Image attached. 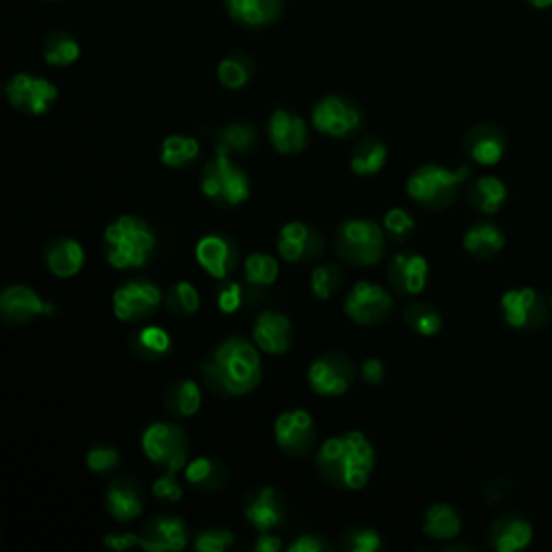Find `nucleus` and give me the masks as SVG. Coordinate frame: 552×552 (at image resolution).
<instances>
[{
  "instance_id": "20",
  "label": "nucleus",
  "mask_w": 552,
  "mask_h": 552,
  "mask_svg": "<svg viewBox=\"0 0 552 552\" xmlns=\"http://www.w3.org/2000/svg\"><path fill=\"white\" fill-rule=\"evenodd\" d=\"M464 149L481 167H494L505 156L507 138L505 132L494 123H479L464 138Z\"/></svg>"
},
{
  "instance_id": "21",
  "label": "nucleus",
  "mask_w": 552,
  "mask_h": 552,
  "mask_svg": "<svg viewBox=\"0 0 552 552\" xmlns=\"http://www.w3.org/2000/svg\"><path fill=\"white\" fill-rule=\"evenodd\" d=\"M188 546V527L179 516H158L141 533V548L147 552H171Z\"/></svg>"
},
{
  "instance_id": "2",
  "label": "nucleus",
  "mask_w": 552,
  "mask_h": 552,
  "mask_svg": "<svg viewBox=\"0 0 552 552\" xmlns=\"http://www.w3.org/2000/svg\"><path fill=\"white\" fill-rule=\"evenodd\" d=\"M317 471L330 483L343 490H363L374 473L376 451L363 432H343L328 438L317 451Z\"/></svg>"
},
{
  "instance_id": "47",
  "label": "nucleus",
  "mask_w": 552,
  "mask_h": 552,
  "mask_svg": "<svg viewBox=\"0 0 552 552\" xmlns=\"http://www.w3.org/2000/svg\"><path fill=\"white\" fill-rule=\"evenodd\" d=\"M175 475L177 473H173V471H164V475L158 477L154 481V486H151V492H154L156 499H160L162 503H179V501H182L184 490L177 483Z\"/></svg>"
},
{
  "instance_id": "44",
  "label": "nucleus",
  "mask_w": 552,
  "mask_h": 552,
  "mask_svg": "<svg viewBox=\"0 0 552 552\" xmlns=\"http://www.w3.org/2000/svg\"><path fill=\"white\" fill-rule=\"evenodd\" d=\"M382 227L386 231V236L393 238L395 242H406L414 231V218L404 210V207H393V210L384 214Z\"/></svg>"
},
{
  "instance_id": "46",
  "label": "nucleus",
  "mask_w": 552,
  "mask_h": 552,
  "mask_svg": "<svg viewBox=\"0 0 552 552\" xmlns=\"http://www.w3.org/2000/svg\"><path fill=\"white\" fill-rule=\"evenodd\" d=\"M233 540H236V535L229 529H207L195 537V548L199 552H223L233 544Z\"/></svg>"
},
{
  "instance_id": "31",
  "label": "nucleus",
  "mask_w": 552,
  "mask_h": 552,
  "mask_svg": "<svg viewBox=\"0 0 552 552\" xmlns=\"http://www.w3.org/2000/svg\"><path fill=\"white\" fill-rule=\"evenodd\" d=\"M466 199L471 203V207H475V210L483 214H496L507 199V188L499 177L486 175V177H479L471 186Z\"/></svg>"
},
{
  "instance_id": "27",
  "label": "nucleus",
  "mask_w": 552,
  "mask_h": 552,
  "mask_svg": "<svg viewBox=\"0 0 552 552\" xmlns=\"http://www.w3.org/2000/svg\"><path fill=\"white\" fill-rule=\"evenodd\" d=\"M216 171L220 177V186H223V199L225 205L233 207L240 205L251 195V182H248L246 173L238 167L236 162L231 160V154L227 149L216 145V156H214Z\"/></svg>"
},
{
  "instance_id": "1",
  "label": "nucleus",
  "mask_w": 552,
  "mask_h": 552,
  "mask_svg": "<svg viewBox=\"0 0 552 552\" xmlns=\"http://www.w3.org/2000/svg\"><path fill=\"white\" fill-rule=\"evenodd\" d=\"M199 369L216 393L231 397L255 391L264 374L259 348L244 337L220 341Z\"/></svg>"
},
{
  "instance_id": "18",
  "label": "nucleus",
  "mask_w": 552,
  "mask_h": 552,
  "mask_svg": "<svg viewBox=\"0 0 552 552\" xmlns=\"http://www.w3.org/2000/svg\"><path fill=\"white\" fill-rule=\"evenodd\" d=\"M430 266L419 253H397L389 264V281L397 294L417 296L427 287Z\"/></svg>"
},
{
  "instance_id": "50",
  "label": "nucleus",
  "mask_w": 552,
  "mask_h": 552,
  "mask_svg": "<svg viewBox=\"0 0 552 552\" xmlns=\"http://www.w3.org/2000/svg\"><path fill=\"white\" fill-rule=\"evenodd\" d=\"M326 550H330V544L322 535H315V533L300 535L298 540L289 546V552H326Z\"/></svg>"
},
{
  "instance_id": "9",
  "label": "nucleus",
  "mask_w": 552,
  "mask_h": 552,
  "mask_svg": "<svg viewBox=\"0 0 552 552\" xmlns=\"http://www.w3.org/2000/svg\"><path fill=\"white\" fill-rule=\"evenodd\" d=\"M11 106L24 115H44L57 102L59 91L44 76L16 74L5 87Z\"/></svg>"
},
{
  "instance_id": "51",
  "label": "nucleus",
  "mask_w": 552,
  "mask_h": 552,
  "mask_svg": "<svg viewBox=\"0 0 552 552\" xmlns=\"http://www.w3.org/2000/svg\"><path fill=\"white\" fill-rule=\"evenodd\" d=\"M104 546L113 550H130L134 546H141V535L136 533H108L104 537Z\"/></svg>"
},
{
  "instance_id": "22",
  "label": "nucleus",
  "mask_w": 552,
  "mask_h": 552,
  "mask_svg": "<svg viewBox=\"0 0 552 552\" xmlns=\"http://www.w3.org/2000/svg\"><path fill=\"white\" fill-rule=\"evenodd\" d=\"M244 518L259 533L272 531L285 520V503L281 501V496L276 494L274 488L264 486L255 490L251 499L246 501Z\"/></svg>"
},
{
  "instance_id": "56",
  "label": "nucleus",
  "mask_w": 552,
  "mask_h": 552,
  "mask_svg": "<svg viewBox=\"0 0 552 552\" xmlns=\"http://www.w3.org/2000/svg\"><path fill=\"white\" fill-rule=\"evenodd\" d=\"M550 311H552V296H550Z\"/></svg>"
},
{
  "instance_id": "15",
  "label": "nucleus",
  "mask_w": 552,
  "mask_h": 552,
  "mask_svg": "<svg viewBox=\"0 0 552 552\" xmlns=\"http://www.w3.org/2000/svg\"><path fill=\"white\" fill-rule=\"evenodd\" d=\"M322 236L313 227L294 220L281 227L276 236V251L279 257L289 261V264H302V261H313L322 255Z\"/></svg>"
},
{
  "instance_id": "37",
  "label": "nucleus",
  "mask_w": 552,
  "mask_h": 552,
  "mask_svg": "<svg viewBox=\"0 0 552 552\" xmlns=\"http://www.w3.org/2000/svg\"><path fill=\"white\" fill-rule=\"evenodd\" d=\"M80 57V46L78 41L65 33V31H54L46 37L44 44V59L52 67H67L76 63Z\"/></svg>"
},
{
  "instance_id": "17",
  "label": "nucleus",
  "mask_w": 552,
  "mask_h": 552,
  "mask_svg": "<svg viewBox=\"0 0 552 552\" xmlns=\"http://www.w3.org/2000/svg\"><path fill=\"white\" fill-rule=\"evenodd\" d=\"M268 138L272 147L283 156L300 154L307 147V123L298 113L279 108L268 123Z\"/></svg>"
},
{
  "instance_id": "23",
  "label": "nucleus",
  "mask_w": 552,
  "mask_h": 552,
  "mask_svg": "<svg viewBox=\"0 0 552 552\" xmlns=\"http://www.w3.org/2000/svg\"><path fill=\"white\" fill-rule=\"evenodd\" d=\"M106 509L117 522H134L143 514L141 486L134 479H117L106 490Z\"/></svg>"
},
{
  "instance_id": "26",
  "label": "nucleus",
  "mask_w": 552,
  "mask_h": 552,
  "mask_svg": "<svg viewBox=\"0 0 552 552\" xmlns=\"http://www.w3.org/2000/svg\"><path fill=\"white\" fill-rule=\"evenodd\" d=\"M44 259L57 279H72L85 266V248L74 238H59L46 246Z\"/></svg>"
},
{
  "instance_id": "34",
  "label": "nucleus",
  "mask_w": 552,
  "mask_h": 552,
  "mask_svg": "<svg viewBox=\"0 0 552 552\" xmlns=\"http://www.w3.org/2000/svg\"><path fill=\"white\" fill-rule=\"evenodd\" d=\"M201 154V145L197 138L184 136V134H173L162 141L160 147V160L164 167L169 169H182L186 164H192Z\"/></svg>"
},
{
  "instance_id": "49",
  "label": "nucleus",
  "mask_w": 552,
  "mask_h": 552,
  "mask_svg": "<svg viewBox=\"0 0 552 552\" xmlns=\"http://www.w3.org/2000/svg\"><path fill=\"white\" fill-rule=\"evenodd\" d=\"M242 307V287L238 283H229L218 292V309L231 315Z\"/></svg>"
},
{
  "instance_id": "8",
  "label": "nucleus",
  "mask_w": 552,
  "mask_h": 552,
  "mask_svg": "<svg viewBox=\"0 0 552 552\" xmlns=\"http://www.w3.org/2000/svg\"><path fill=\"white\" fill-rule=\"evenodd\" d=\"M343 311L358 326H374L391 315L393 296L376 283L358 281L345 296Z\"/></svg>"
},
{
  "instance_id": "13",
  "label": "nucleus",
  "mask_w": 552,
  "mask_h": 552,
  "mask_svg": "<svg viewBox=\"0 0 552 552\" xmlns=\"http://www.w3.org/2000/svg\"><path fill=\"white\" fill-rule=\"evenodd\" d=\"M354 382V365L341 352H328L309 367V386L322 397H339Z\"/></svg>"
},
{
  "instance_id": "54",
  "label": "nucleus",
  "mask_w": 552,
  "mask_h": 552,
  "mask_svg": "<svg viewBox=\"0 0 552 552\" xmlns=\"http://www.w3.org/2000/svg\"><path fill=\"white\" fill-rule=\"evenodd\" d=\"M255 550L257 552H279L281 550V537L272 535L270 531H264L261 535H257Z\"/></svg>"
},
{
  "instance_id": "30",
  "label": "nucleus",
  "mask_w": 552,
  "mask_h": 552,
  "mask_svg": "<svg viewBox=\"0 0 552 552\" xmlns=\"http://www.w3.org/2000/svg\"><path fill=\"white\" fill-rule=\"evenodd\" d=\"M186 481L199 492H216L227 483V466L214 458H195L186 464Z\"/></svg>"
},
{
  "instance_id": "55",
  "label": "nucleus",
  "mask_w": 552,
  "mask_h": 552,
  "mask_svg": "<svg viewBox=\"0 0 552 552\" xmlns=\"http://www.w3.org/2000/svg\"><path fill=\"white\" fill-rule=\"evenodd\" d=\"M527 3L531 5V7H535V9H550L552 7V0H527Z\"/></svg>"
},
{
  "instance_id": "36",
  "label": "nucleus",
  "mask_w": 552,
  "mask_h": 552,
  "mask_svg": "<svg viewBox=\"0 0 552 552\" xmlns=\"http://www.w3.org/2000/svg\"><path fill=\"white\" fill-rule=\"evenodd\" d=\"M253 59L246 52H233L229 57L218 63V80L220 85L231 91H238L248 85V80L253 78Z\"/></svg>"
},
{
  "instance_id": "35",
  "label": "nucleus",
  "mask_w": 552,
  "mask_h": 552,
  "mask_svg": "<svg viewBox=\"0 0 552 552\" xmlns=\"http://www.w3.org/2000/svg\"><path fill=\"white\" fill-rule=\"evenodd\" d=\"M171 345V335L160 326H145L141 330H136L130 339L132 352L145 358V361H156V358L169 354Z\"/></svg>"
},
{
  "instance_id": "6",
  "label": "nucleus",
  "mask_w": 552,
  "mask_h": 552,
  "mask_svg": "<svg viewBox=\"0 0 552 552\" xmlns=\"http://www.w3.org/2000/svg\"><path fill=\"white\" fill-rule=\"evenodd\" d=\"M149 462L164 466V471L179 473L188 464L190 440L182 427L175 423H151L141 438Z\"/></svg>"
},
{
  "instance_id": "45",
  "label": "nucleus",
  "mask_w": 552,
  "mask_h": 552,
  "mask_svg": "<svg viewBox=\"0 0 552 552\" xmlns=\"http://www.w3.org/2000/svg\"><path fill=\"white\" fill-rule=\"evenodd\" d=\"M119 464H121V455L115 447L95 445L87 451V466H89V471H93V473L106 475L110 471H115Z\"/></svg>"
},
{
  "instance_id": "19",
  "label": "nucleus",
  "mask_w": 552,
  "mask_h": 552,
  "mask_svg": "<svg viewBox=\"0 0 552 552\" xmlns=\"http://www.w3.org/2000/svg\"><path fill=\"white\" fill-rule=\"evenodd\" d=\"M253 341L261 352L285 354L292 348L294 326L287 315L279 311H264L255 320Z\"/></svg>"
},
{
  "instance_id": "14",
  "label": "nucleus",
  "mask_w": 552,
  "mask_h": 552,
  "mask_svg": "<svg viewBox=\"0 0 552 552\" xmlns=\"http://www.w3.org/2000/svg\"><path fill=\"white\" fill-rule=\"evenodd\" d=\"M41 315L52 317L54 305L41 300L35 289L26 285H9L0 294V317H3L5 324L22 326Z\"/></svg>"
},
{
  "instance_id": "48",
  "label": "nucleus",
  "mask_w": 552,
  "mask_h": 552,
  "mask_svg": "<svg viewBox=\"0 0 552 552\" xmlns=\"http://www.w3.org/2000/svg\"><path fill=\"white\" fill-rule=\"evenodd\" d=\"M201 192H203V197L210 199L212 203L225 205L223 186H220V177H218V171H216L214 158L203 167V173H201Z\"/></svg>"
},
{
  "instance_id": "7",
  "label": "nucleus",
  "mask_w": 552,
  "mask_h": 552,
  "mask_svg": "<svg viewBox=\"0 0 552 552\" xmlns=\"http://www.w3.org/2000/svg\"><path fill=\"white\" fill-rule=\"evenodd\" d=\"M501 311L507 326L516 330H542L550 322V307L533 287L507 289L501 298Z\"/></svg>"
},
{
  "instance_id": "3",
  "label": "nucleus",
  "mask_w": 552,
  "mask_h": 552,
  "mask_svg": "<svg viewBox=\"0 0 552 552\" xmlns=\"http://www.w3.org/2000/svg\"><path fill=\"white\" fill-rule=\"evenodd\" d=\"M156 246V231L143 218L119 216L104 231L106 259L115 270L145 268L154 257Z\"/></svg>"
},
{
  "instance_id": "40",
  "label": "nucleus",
  "mask_w": 552,
  "mask_h": 552,
  "mask_svg": "<svg viewBox=\"0 0 552 552\" xmlns=\"http://www.w3.org/2000/svg\"><path fill=\"white\" fill-rule=\"evenodd\" d=\"M164 302H167V309L173 315H179V317L195 315L201 307V298H199L197 287L192 283H188V281L175 283L167 292V298H164Z\"/></svg>"
},
{
  "instance_id": "38",
  "label": "nucleus",
  "mask_w": 552,
  "mask_h": 552,
  "mask_svg": "<svg viewBox=\"0 0 552 552\" xmlns=\"http://www.w3.org/2000/svg\"><path fill=\"white\" fill-rule=\"evenodd\" d=\"M218 147L227 149L229 154H248L257 145V130L246 121H233L218 134Z\"/></svg>"
},
{
  "instance_id": "28",
  "label": "nucleus",
  "mask_w": 552,
  "mask_h": 552,
  "mask_svg": "<svg viewBox=\"0 0 552 552\" xmlns=\"http://www.w3.org/2000/svg\"><path fill=\"white\" fill-rule=\"evenodd\" d=\"M505 233L492 223H477L464 233V248L477 259H492L503 251Z\"/></svg>"
},
{
  "instance_id": "43",
  "label": "nucleus",
  "mask_w": 552,
  "mask_h": 552,
  "mask_svg": "<svg viewBox=\"0 0 552 552\" xmlns=\"http://www.w3.org/2000/svg\"><path fill=\"white\" fill-rule=\"evenodd\" d=\"M341 546L343 550H350V552H376L382 548V537L376 529L356 527L343 533Z\"/></svg>"
},
{
  "instance_id": "11",
  "label": "nucleus",
  "mask_w": 552,
  "mask_h": 552,
  "mask_svg": "<svg viewBox=\"0 0 552 552\" xmlns=\"http://www.w3.org/2000/svg\"><path fill=\"white\" fill-rule=\"evenodd\" d=\"M162 302V292L156 283L136 279L123 283L113 294V311L121 322H141L156 313Z\"/></svg>"
},
{
  "instance_id": "29",
  "label": "nucleus",
  "mask_w": 552,
  "mask_h": 552,
  "mask_svg": "<svg viewBox=\"0 0 552 552\" xmlns=\"http://www.w3.org/2000/svg\"><path fill=\"white\" fill-rule=\"evenodd\" d=\"M462 531V518L455 509L447 503H436L425 512L423 520V533L430 537V540H453Z\"/></svg>"
},
{
  "instance_id": "5",
  "label": "nucleus",
  "mask_w": 552,
  "mask_h": 552,
  "mask_svg": "<svg viewBox=\"0 0 552 552\" xmlns=\"http://www.w3.org/2000/svg\"><path fill=\"white\" fill-rule=\"evenodd\" d=\"M384 233V227H380L376 220H345L337 229L335 248L339 257L348 261V264L371 268L380 264L384 255Z\"/></svg>"
},
{
  "instance_id": "24",
  "label": "nucleus",
  "mask_w": 552,
  "mask_h": 552,
  "mask_svg": "<svg viewBox=\"0 0 552 552\" xmlns=\"http://www.w3.org/2000/svg\"><path fill=\"white\" fill-rule=\"evenodd\" d=\"M533 540L531 522L520 514H505L490 527V546L499 552H516L527 548Z\"/></svg>"
},
{
  "instance_id": "12",
  "label": "nucleus",
  "mask_w": 552,
  "mask_h": 552,
  "mask_svg": "<svg viewBox=\"0 0 552 552\" xmlns=\"http://www.w3.org/2000/svg\"><path fill=\"white\" fill-rule=\"evenodd\" d=\"M315 421L307 410L294 408L279 414L274 421V440L279 449L292 458H305L315 445Z\"/></svg>"
},
{
  "instance_id": "52",
  "label": "nucleus",
  "mask_w": 552,
  "mask_h": 552,
  "mask_svg": "<svg viewBox=\"0 0 552 552\" xmlns=\"http://www.w3.org/2000/svg\"><path fill=\"white\" fill-rule=\"evenodd\" d=\"M361 376L371 386L382 384V380H384V363L380 361V358H367V361L361 367Z\"/></svg>"
},
{
  "instance_id": "16",
  "label": "nucleus",
  "mask_w": 552,
  "mask_h": 552,
  "mask_svg": "<svg viewBox=\"0 0 552 552\" xmlns=\"http://www.w3.org/2000/svg\"><path fill=\"white\" fill-rule=\"evenodd\" d=\"M195 257L199 266L214 276L216 281H225L238 266V248L225 233H210L197 242Z\"/></svg>"
},
{
  "instance_id": "42",
  "label": "nucleus",
  "mask_w": 552,
  "mask_h": 552,
  "mask_svg": "<svg viewBox=\"0 0 552 552\" xmlns=\"http://www.w3.org/2000/svg\"><path fill=\"white\" fill-rule=\"evenodd\" d=\"M343 285V272L335 264H322L311 272V292L317 300L333 298Z\"/></svg>"
},
{
  "instance_id": "10",
  "label": "nucleus",
  "mask_w": 552,
  "mask_h": 552,
  "mask_svg": "<svg viewBox=\"0 0 552 552\" xmlns=\"http://www.w3.org/2000/svg\"><path fill=\"white\" fill-rule=\"evenodd\" d=\"M313 128L330 138H345L361 128V108L341 95H328L313 108Z\"/></svg>"
},
{
  "instance_id": "4",
  "label": "nucleus",
  "mask_w": 552,
  "mask_h": 552,
  "mask_svg": "<svg viewBox=\"0 0 552 552\" xmlns=\"http://www.w3.org/2000/svg\"><path fill=\"white\" fill-rule=\"evenodd\" d=\"M468 177H471V167L449 171L438 164H423L408 177L406 190L412 201L427 210H445L458 197V190Z\"/></svg>"
},
{
  "instance_id": "25",
  "label": "nucleus",
  "mask_w": 552,
  "mask_h": 552,
  "mask_svg": "<svg viewBox=\"0 0 552 552\" xmlns=\"http://www.w3.org/2000/svg\"><path fill=\"white\" fill-rule=\"evenodd\" d=\"M283 0H225V9L231 16L248 29H261L270 26L281 18Z\"/></svg>"
},
{
  "instance_id": "41",
  "label": "nucleus",
  "mask_w": 552,
  "mask_h": 552,
  "mask_svg": "<svg viewBox=\"0 0 552 552\" xmlns=\"http://www.w3.org/2000/svg\"><path fill=\"white\" fill-rule=\"evenodd\" d=\"M406 324L421 337H434L443 328V315L430 305H410L404 311Z\"/></svg>"
},
{
  "instance_id": "39",
  "label": "nucleus",
  "mask_w": 552,
  "mask_h": 552,
  "mask_svg": "<svg viewBox=\"0 0 552 552\" xmlns=\"http://www.w3.org/2000/svg\"><path fill=\"white\" fill-rule=\"evenodd\" d=\"M246 281L255 287H268L279 279V261L268 253H253L244 261Z\"/></svg>"
},
{
  "instance_id": "53",
  "label": "nucleus",
  "mask_w": 552,
  "mask_h": 552,
  "mask_svg": "<svg viewBox=\"0 0 552 552\" xmlns=\"http://www.w3.org/2000/svg\"><path fill=\"white\" fill-rule=\"evenodd\" d=\"M509 488H512V481H490L486 490H483V499L490 505L501 503L509 494Z\"/></svg>"
},
{
  "instance_id": "32",
  "label": "nucleus",
  "mask_w": 552,
  "mask_h": 552,
  "mask_svg": "<svg viewBox=\"0 0 552 552\" xmlns=\"http://www.w3.org/2000/svg\"><path fill=\"white\" fill-rule=\"evenodd\" d=\"M164 406L167 412L179 419L195 417L201 408V389L197 382L192 380H177L169 386L167 397H164Z\"/></svg>"
},
{
  "instance_id": "33",
  "label": "nucleus",
  "mask_w": 552,
  "mask_h": 552,
  "mask_svg": "<svg viewBox=\"0 0 552 552\" xmlns=\"http://www.w3.org/2000/svg\"><path fill=\"white\" fill-rule=\"evenodd\" d=\"M386 164V145L374 136L363 138L361 143H358L352 151L350 158V169L361 175V177H371L378 175Z\"/></svg>"
}]
</instances>
